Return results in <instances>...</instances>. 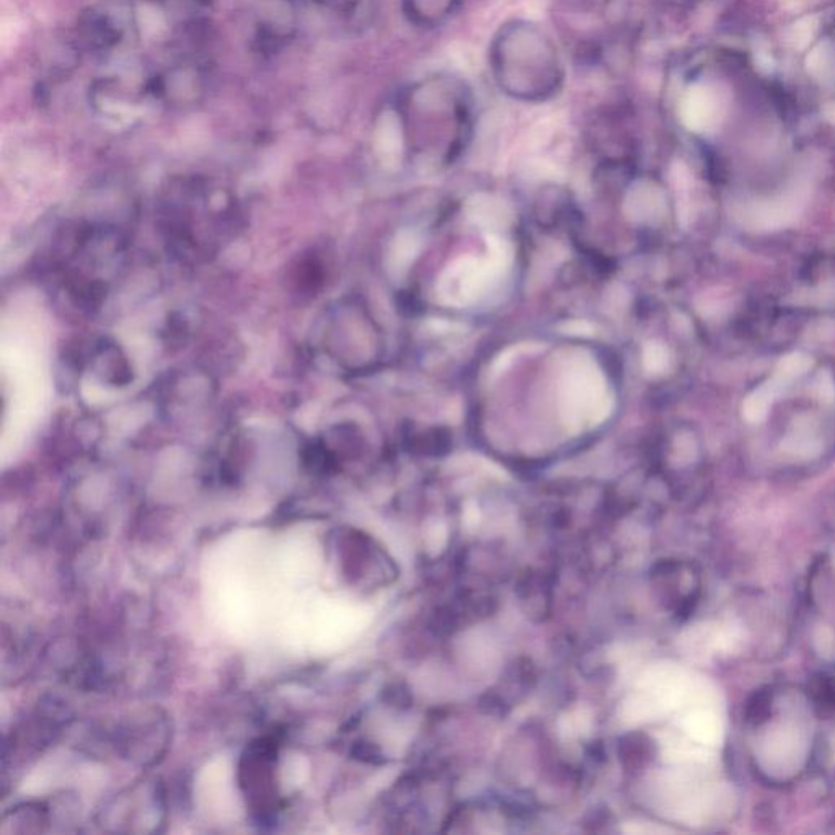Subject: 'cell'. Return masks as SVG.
Masks as SVG:
<instances>
[{
    "label": "cell",
    "mask_w": 835,
    "mask_h": 835,
    "mask_svg": "<svg viewBox=\"0 0 835 835\" xmlns=\"http://www.w3.org/2000/svg\"><path fill=\"white\" fill-rule=\"evenodd\" d=\"M490 69L498 89L516 102H548L565 84L558 46L544 28L527 20H511L496 31Z\"/></svg>",
    "instance_id": "1"
},
{
    "label": "cell",
    "mask_w": 835,
    "mask_h": 835,
    "mask_svg": "<svg viewBox=\"0 0 835 835\" xmlns=\"http://www.w3.org/2000/svg\"><path fill=\"white\" fill-rule=\"evenodd\" d=\"M397 111L408 136L425 133V137L459 139L472 123V95L456 77H425L400 93Z\"/></svg>",
    "instance_id": "2"
},
{
    "label": "cell",
    "mask_w": 835,
    "mask_h": 835,
    "mask_svg": "<svg viewBox=\"0 0 835 835\" xmlns=\"http://www.w3.org/2000/svg\"><path fill=\"white\" fill-rule=\"evenodd\" d=\"M274 760L276 746L271 739H261L248 747L240 764V783L252 808L261 816H268L276 806L274 790Z\"/></svg>",
    "instance_id": "3"
},
{
    "label": "cell",
    "mask_w": 835,
    "mask_h": 835,
    "mask_svg": "<svg viewBox=\"0 0 835 835\" xmlns=\"http://www.w3.org/2000/svg\"><path fill=\"white\" fill-rule=\"evenodd\" d=\"M462 0H402L403 15L415 27L436 28L456 14Z\"/></svg>",
    "instance_id": "4"
},
{
    "label": "cell",
    "mask_w": 835,
    "mask_h": 835,
    "mask_svg": "<svg viewBox=\"0 0 835 835\" xmlns=\"http://www.w3.org/2000/svg\"><path fill=\"white\" fill-rule=\"evenodd\" d=\"M783 384H785L783 380L774 377L764 387H760L751 397L747 398L746 403H744V416H746V420L751 421V423L764 421L765 416L769 413L772 400L780 394Z\"/></svg>",
    "instance_id": "5"
},
{
    "label": "cell",
    "mask_w": 835,
    "mask_h": 835,
    "mask_svg": "<svg viewBox=\"0 0 835 835\" xmlns=\"http://www.w3.org/2000/svg\"><path fill=\"white\" fill-rule=\"evenodd\" d=\"M619 756L622 759V764L625 769L630 772L640 770L645 767L650 760V743L648 738L641 736V734H630L622 739L619 744Z\"/></svg>",
    "instance_id": "6"
},
{
    "label": "cell",
    "mask_w": 835,
    "mask_h": 835,
    "mask_svg": "<svg viewBox=\"0 0 835 835\" xmlns=\"http://www.w3.org/2000/svg\"><path fill=\"white\" fill-rule=\"evenodd\" d=\"M809 366H811L809 358H806L803 354H791L788 358L782 359V363L778 364L777 376L775 377L787 384L788 380L805 374Z\"/></svg>",
    "instance_id": "7"
},
{
    "label": "cell",
    "mask_w": 835,
    "mask_h": 835,
    "mask_svg": "<svg viewBox=\"0 0 835 835\" xmlns=\"http://www.w3.org/2000/svg\"><path fill=\"white\" fill-rule=\"evenodd\" d=\"M384 700L389 703L390 707L395 708H410L413 703V695L407 685L392 684L384 690Z\"/></svg>",
    "instance_id": "8"
},
{
    "label": "cell",
    "mask_w": 835,
    "mask_h": 835,
    "mask_svg": "<svg viewBox=\"0 0 835 835\" xmlns=\"http://www.w3.org/2000/svg\"><path fill=\"white\" fill-rule=\"evenodd\" d=\"M354 756L364 760V762H369V764H382L384 762V756L380 754L379 747L372 746L371 743H358V746L354 749Z\"/></svg>",
    "instance_id": "9"
},
{
    "label": "cell",
    "mask_w": 835,
    "mask_h": 835,
    "mask_svg": "<svg viewBox=\"0 0 835 835\" xmlns=\"http://www.w3.org/2000/svg\"><path fill=\"white\" fill-rule=\"evenodd\" d=\"M315 2L325 9L341 12V14H350L361 4V0H315Z\"/></svg>",
    "instance_id": "10"
},
{
    "label": "cell",
    "mask_w": 835,
    "mask_h": 835,
    "mask_svg": "<svg viewBox=\"0 0 835 835\" xmlns=\"http://www.w3.org/2000/svg\"><path fill=\"white\" fill-rule=\"evenodd\" d=\"M769 695H756V703H752L749 707V716L751 720H762L767 713H769Z\"/></svg>",
    "instance_id": "11"
}]
</instances>
